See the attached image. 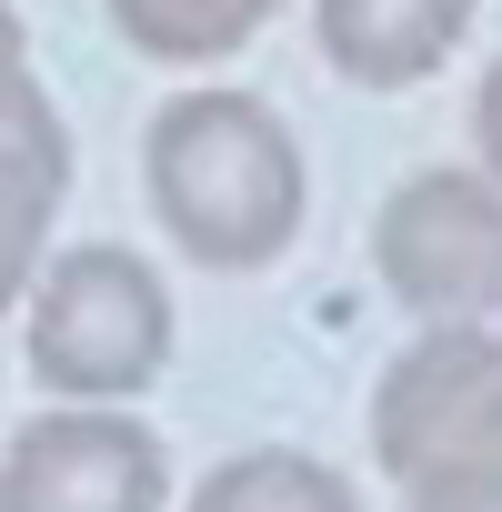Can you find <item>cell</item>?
Masks as SVG:
<instances>
[{
	"label": "cell",
	"instance_id": "6da1fadb",
	"mask_svg": "<svg viewBox=\"0 0 502 512\" xmlns=\"http://www.w3.org/2000/svg\"><path fill=\"white\" fill-rule=\"evenodd\" d=\"M141 181L161 231L201 272H262L302 241V141L282 131L272 101L251 91H181L141 131Z\"/></svg>",
	"mask_w": 502,
	"mask_h": 512
},
{
	"label": "cell",
	"instance_id": "7a4b0ae2",
	"mask_svg": "<svg viewBox=\"0 0 502 512\" xmlns=\"http://www.w3.org/2000/svg\"><path fill=\"white\" fill-rule=\"evenodd\" d=\"M21 302H31L21 322L31 382L61 402H131L171 372V292L121 241H81L61 262H41Z\"/></svg>",
	"mask_w": 502,
	"mask_h": 512
},
{
	"label": "cell",
	"instance_id": "3957f363",
	"mask_svg": "<svg viewBox=\"0 0 502 512\" xmlns=\"http://www.w3.org/2000/svg\"><path fill=\"white\" fill-rule=\"evenodd\" d=\"M372 262L402 312L422 322H482L502 282V201L482 171H412L382 221H372Z\"/></svg>",
	"mask_w": 502,
	"mask_h": 512
},
{
	"label": "cell",
	"instance_id": "277c9868",
	"mask_svg": "<svg viewBox=\"0 0 502 512\" xmlns=\"http://www.w3.org/2000/svg\"><path fill=\"white\" fill-rule=\"evenodd\" d=\"M372 452L392 482L502 452V352L492 322H432L372 392Z\"/></svg>",
	"mask_w": 502,
	"mask_h": 512
},
{
	"label": "cell",
	"instance_id": "5b68a950",
	"mask_svg": "<svg viewBox=\"0 0 502 512\" xmlns=\"http://www.w3.org/2000/svg\"><path fill=\"white\" fill-rule=\"evenodd\" d=\"M161 492H171V462L151 422L111 402H61L21 422L0 452V512H161Z\"/></svg>",
	"mask_w": 502,
	"mask_h": 512
},
{
	"label": "cell",
	"instance_id": "8992f818",
	"mask_svg": "<svg viewBox=\"0 0 502 512\" xmlns=\"http://www.w3.org/2000/svg\"><path fill=\"white\" fill-rule=\"evenodd\" d=\"M482 0H312V41L352 91H412L472 41Z\"/></svg>",
	"mask_w": 502,
	"mask_h": 512
},
{
	"label": "cell",
	"instance_id": "52a82bcc",
	"mask_svg": "<svg viewBox=\"0 0 502 512\" xmlns=\"http://www.w3.org/2000/svg\"><path fill=\"white\" fill-rule=\"evenodd\" d=\"M61 191H71V131L51 111V91L0 111V322L31 292L41 251H51V221H61Z\"/></svg>",
	"mask_w": 502,
	"mask_h": 512
},
{
	"label": "cell",
	"instance_id": "ba28073f",
	"mask_svg": "<svg viewBox=\"0 0 502 512\" xmlns=\"http://www.w3.org/2000/svg\"><path fill=\"white\" fill-rule=\"evenodd\" d=\"M181 512H362V492H352L332 462L272 442V452H231V462H211V472L191 482Z\"/></svg>",
	"mask_w": 502,
	"mask_h": 512
},
{
	"label": "cell",
	"instance_id": "9c48e42d",
	"mask_svg": "<svg viewBox=\"0 0 502 512\" xmlns=\"http://www.w3.org/2000/svg\"><path fill=\"white\" fill-rule=\"evenodd\" d=\"M272 11H282V0H111V31H121L141 61L201 71V61H231Z\"/></svg>",
	"mask_w": 502,
	"mask_h": 512
},
{
	"label": "cell",
	"instance_id": "30bf717a",
	"mask_svg": "<svg viewBox=\"0 0 502 512\" xmlns=\"http://www.w3.org/2000/svg\"><path fill=\"white\" fill-rule=\"evenodd\" d=\"M402 512H502V452L412 472V482H402Z\"/></svg>",
	"mask_w": 502,
	"mask_h": 512
},
{
	"label": "cell",
	"instance_id": "8fae6325",
	"mask_svg": "<svg viewBox=\"0 0 502 512\" xmlns=\"http://www.w3.org/2000/svg\"><path fill=\"white\" fill-rule=\"evenodd\" d=\"M41 81H31V41H21V11H11V0H0V111H11V101H31Z\"/></svg>",
	"mask_w": 502,
	"mask_h": 512
}]
</instances>
